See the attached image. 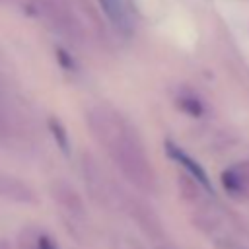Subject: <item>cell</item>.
I'll return each instance as SVG.
<instances>
[{
    "label": "cell",
    "instance_id": "cell-1",
    "mask_svg": "<svg viewBox=\"0 0 249 249\" xmlns=\"http://www.w3.org/2000/svg\"><path fill=\"white\" fill-rule=\"evenodd\" d=\"M86 124L91 136L105 148L119 173L138 191L156 189V173L134 128L115 109L93 105L86 111Z\"/></svg>",
    "mask_w": 249,
    "mask_h": 249
},
{
    "label": "cell",
    "instance_id": "cell-2",
    "mask_svg": "<svg viewBox=\"0 0 249 249\" xmlns=\"http://www.w3.org/2000/svg\"><path fill=\"white\" fill-rule=\"evenodd\" d=\"M31 4L66 41L74 45H80L84 41V27L72 0H31Z\"/></svg>",
    "mask_w": 249,
    "mask_h": 249
},
{
    "label": "cell",
    "instance_id": "cell-3",
    "mask_svg": "<svg viewBox=\"0 0 249 249\" xmlns=\"http://www.w3.org/2000/svg\"><path fill=\"white\" fill-rule=\"evenodd\" d=\"M82 177L89 196L103 208H113L117 204V189L95 161L91 154H82Z\"/></svg>",
    "mask_w": 249,
    "mask_h": 249
},
{
    "label": "cell",
    "instance_id": "cell-4",
    "mask_svg": "<svg viewBox=\"0 0 249 249\" xmlns=\"http://www.w3.org/2000/svg\"><path fill=\"white\" fill-rule=\"evenodd\" d=\"M49 191H51V198L62 212H66L74 220L86 218V202L72 183H68L64 179H54L51 183Z\"/></svg>",
    "mask_w": 249,
    "mask_h": 249
},
{
    "label": "cell",
    "instance_id": "cell-5",
    "mask_svg": "<svg viewBox=\"0 0 249 249\" xmlns=\"http://www.w3.org/2000/svg\"><path fill=\"white\" fill-rule=\"evenodd\" d=\"M0 196L16 204H37L39 202L35 189L27 185L23 179L10 175V173H0Z\"/></svg>",
    "mask_w": 249,
    "mask_h": 249
},
{
    "label": "cell",
    "instance_id": "cell-6",
    "mask_svg": "<svg viewBox=\"0 0 249 249\" xmlns=\"http://www.w3.org/2000/svg\"><path fill=\"white\" fill-rule=\"evenodd\" d=\"M103 16L107 18V21L113 25V29H117L121 35L128 37L134 31V19L130 14V8L126 4V0H97Z\"/></svg>",
    "mask_w": 249,
    "mask_h": 249
},
{
    "label": "cell",
    "instance_id": "cell-7",
    "mask_svg": "<svg viewBox=\"0 0 249 249\" xmlns=\"http://www.w3.org/2000/svg\"><path fill=\"white\" fill-rule=\"evenodd\" d=\"M165 152H167V156L171 158V160H175L189 175H191V179H195L200 187H204L206 191H212V185H210V181H208V175H206V171L200 167V163L196 161V160H193L189 154H185L177 144H173V142H165Z\"/></svg>",
    "mask_w": 249,
    "mask_h": 249
},
{
    "label": "cell",
    "instance_id": "cell-8",
    "mask_svg": "<svg viewBox=\"0 0 249 249\" xmlns=\"http://www.w3.org/2000/svg\"><path fill=\"white\" fill-rule=\"evenodd\" d=\"M18 245H19V249H58L53 235H49L47 231H43L35 226H27L19 231Z\"/></svg>",
    "mask_w": 249,
    "mask_h": 249
},
{
    "label": "cell",
    "instance_id": "cell-9",
    "mask_svg": "<svg viewBox=\"0 0 249 249\" xmlns=\"http://www.w3.org/2000/svg\"><path fill=\"white\" fill-rule=\"evenodd\" d=\"M128 210H130V216L138 222V226H142V230L146 233H150V235H158L160 233V224H158L156 216L152 214L150 206H146L140 200H130L128 202Z\"/></svg>",
    "mask_w": 249,
    "mask_h": 249
},
{
    "label": "cell",
    "instance_id": "cell-10",
    "mask_svg": "<svg viewBox=\"0 0 249 249\" xmlns=\"http://www.w3.org/2000/svg\"><path fill=\"white\" fill-rule=\"evenodd\" d=\"M49 130H51V136L54 138L56 146L60 148V152L70 154V138H68V134H66L64 124L58 123L54 117H51V119H49Z\"/></svg>",
    "mask_w": 249,
    "mask_h": 249
},
{
    "label": "cell",
    "instance_id": "cell-11",
    "mask_svg": "<svg viewBox=\"0 0 249 249\" xmlns=\"http://www.w3.org/2000/svg\"><path fill=\"white\" fill-rule=\"evenodd\" d=\"M177 105H179L185 113H189L191 117L202 115V105H200V101H198L196 97H193V95H181V97L177 99Z\"/></svg>",
    "mask_w": 249,
    "mask_h": 249
},
{
    "label": "cell",
    "instance_id": "cell-12",
    "mask_svg": "<svg viewBox=\"0 0 249 249\" xmlns=\"http://www.w3.org/2000/svg\"><path fill=\"white\" fill-rule=\"evenodd\" d=\"M14 132H12V121H10V117H8V113L4 111V107H2V103H0V138H8V136H12Z\"/></svg>",
    "mask_w": 249,
    "mask_h": 249
},
{
    "label": "cell",
    "instance_id": "cell-13",
    "mask_svg": "<svg viewBox=\"0 0 249 249\" xmlns=\"http://www.w3.org/2000/svg\"><path fill=\"white\" fill-rule=\"evenodd\" d=\"M0 249H12V245H10L6 239H2V241H0Z\"/></svg>",
    "mask_w": 249,
    "mask_h": 249
},
{
    "label": "cell",
    "instance_id": "cell-14",
    "mask_svg": "<svg viewBox=\"0 0 249 249\" xmlns=\"http://www.w3.org/2000/svg\"><path fill=\"white\" fill-rule=\"evenodd\" d=\"M12 0H0V6H6V4H10Z\"/></svg>",
    "mask_w": 249,
    "mask_h": 249
},
{
    "label": "cell",
    "instance_id": "cell-15",
    "mask_svg": "<svg viewBox=\"0 0 249 249\" xmlns=\"http://www.w3.org/2000/svg\"><path fill=\"white\" fill-rule=\"evenodd\" d=\"M160 249H165V247H160Z\"/></svg>",
    "mask_w": 249,
    "mask_h": 249
}]
</instances>
